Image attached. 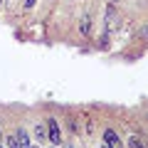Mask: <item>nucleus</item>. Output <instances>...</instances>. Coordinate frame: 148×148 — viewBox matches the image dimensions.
<instances>
[{
    "instance_id": "423d86ee",
    "label": "nucleus",
    "mask_w": 148,
    "mask_h": 148,
    "mask_svg": "<svg viewBox=\"0 0 148 148\" xmlns=\"http://www.w3.org/2000/svg\"><path fill=\"white\" fill-rule=\"evenodd\" d=\"M128 148H148V143L141 141V136H131L128 138Z\"/></svg>"
},
{
    "instance_id": "ddd939ff",
    "label": "nucleus",
    "mask_w": 148,
    "mask_h": 148,
    "mask_svg": "<svg viewBox=\"0 0 148 148\" xmlns=\"http://www.w3.org/2000/svg\"><path fill=\"white\" fill-rule=\"evenodd\" d=\"M30 148H37V146H30Z\"/></svg>"
},
{
    "instance_id": "f257e3e1",
    "label": "nucleus",
    "mask_w": 148,
    "mask_h": 148,
    "mask_svg": "<svg viewBox=\"0 0 148 148\" xmlns=\"http://www.w3.org/2000/svg\"><path fill=\"white\" fill-rule=\"evenodd\" d=\"M47 141H52L54 146H62L64 138H62V128H59L57 119H47Z\"/></svg>"
},
{
    "instance_id": "1a4fd4ad",
    "label": "nucleus",
    "mask_w": 148,
    "mask_h": 148,
    "mask_svg": "<svg viewBox=\"0 0 148 148\" xmlns=\"http://www.w3.org/2000/svg\"><path fill=\"white\" fill-rule=\"evenodd\" d=\"M69 123H72V128H74V133H79V123H77V119H72V121H69Z\"/></svg>"
},
{
    "instance_id": "f8f14e48",
    "label": "nucleus",
    "mask_w": 148,
    "mask_h": 148,
    "mask_svg": "<svg viewBox=\"0 0 148 148\" xmlns=\"http://www.w3.org/2000/svg\"><path fill=\"white\" fill-rule=\"evenodd\" d=\"M0 143H3V131H0Z\"/></svg>"
},
{
    "instance_id": "f03ea898",
    "label": "nucleus",
    "mask_w": 148,
    "mask_h": 148,
    "mask_svg": "<svg viewBox=\"0 0 148 148\" xmlns=\"http://www.w3.org/2000/svg\"><path fill=\"white\" fill-rule=\"evenodd\" d=\"M104 143L109 148H123L121 146V138H119V133L114 131V128H106V131H104Z\"/></svg>"
},
{
    "instance_id": "9b49d317",
    "label": "nucleus",
    "mask_w": 148,
    "mask_h": 148,
    "mask_svg": "<svg viewBox=\"0 0 148 148\" xmlns=\"http://www.w3.org/2000/svg\"><path fill=\"white\" fill-rule=\"evenodd\" d=\"M111 3H114V5H116V3H121V0H111Z\"/></svg>"
},
{
    "instance_id": "0eeeda50",
    "label": "nucleus",
    "mask_w": 148,
    "mask_h": 148,
    "mask_svg": "<svg viewBox=\"0 0 148 148\" xmlns=\"http://www.w3.org/2000/svg\"><path fill=\"white\" fill-rule=\"evenodd\" d=\"M8 146H10V148H20V143H17L15 136H8Z\"/></svg>"
},
{
    "instance_id": "20e7f679",
    "label": "nucleus",
    "mask_w": 148,
    "mask_h": 148,
    "mask_svg": "<svg viewBox=\"0 0 148 148\" xmlns=\"http://www.w3.org/2000/svg\"><path fill=\"white\" fill-rule=\"evenodd\" d=\"M35 141H40V143L47 141V126L45 123H37L35 126Z\"/></svg>"
},
{
    "instance_id": "6e6552de",
    "label": "nucleus",
    "mask_w": 148,
    "mask_h": 148,
    "mask_svg": "<svg viewBox=\"0 0 148 148\" xmlns=\"http://www.w3.org/2000/svg\"><path fill=\"white\" fill-rule=\"evenodd\" d=\"M22 3H25V10H30V8H35L37 0H22Z\"/></svg>"
},
{
    "instance_id": "4468645a",
    "label": "nucleus",
    "mask_w": 148,
    "mask_h": 148,
    "mask_svg": "<svg viewBox=\"0 0 148 148\" xmlns=\"http://www.w3.org/2000/svg\"><path fill=\"white\" fill-rule=\"evenodd\" d=\"M0 148H3V143H0Z\"/></svg>"
},
{
    "instance_id": "9d476101",
    "label": "nucleus",
    "mask_w": 148,
    "mask_h": 148,
    "mask_svg": "<svg viewBox=\"0 0 148 148\" xmlns=\"http://www.w3.org/2000/svg\"><path fill=\"white\" fill-rule=\"evenodd\" d=\"M141 37H143V40H148V27H143V32H141Z\"/></svg>"
},
{
    "instance_id": "7ed1b4c3",
    "label": "nucleus",
    "mask_w": 148,
    "mask_h": 148,
    "mask_svg": "<svg viewBox=\"0 0 148 148\" xmlns=\"http://www.w3.org/2000/svg\"><path fill=\"white\" fill-rule=\"evenodd\" d=\"M12 136L17 138V143H20V148H30L32 143H30V136H27V131H22V128H17Z\"/></svg>"
},
{
    "instance_id": "39448f33",
    "label": "nucleus",
    "mask_w": 148,
    "mask_h": 148,
    "mask_svg": "<svg viewBox=\"0 0 148 148\" xmlns=\"http://www.w3.org/2000/svg\"><path fill=\"white\" fill-rule=\"evenodd\" d=\"M79 32H82V35H89V32H91V17L89 15H84V17H82V20H79Z\"/></svg>"
}]
</instances>
